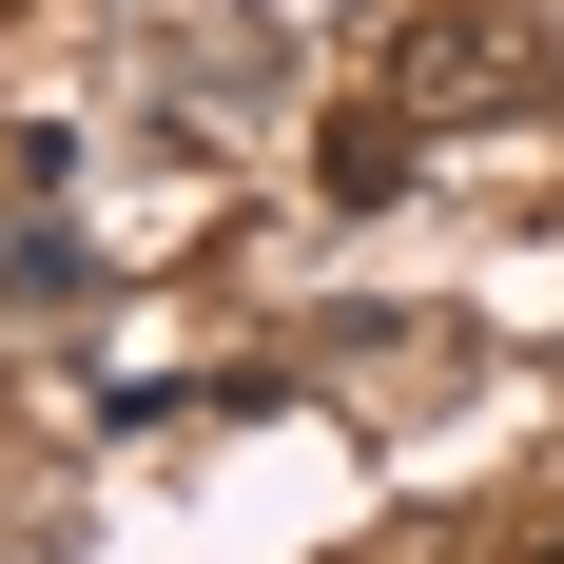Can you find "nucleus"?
Returning <instances> with one entry per match:
<instances>
[{
	"instance_id": "f257e3e1",
	"label": "nucleus",
	"mask_w": 564,
	"mask_h": 564,
	"mask_svg": "<svg viewBox=\"0 0 564 564\" xmlns=\"http://www.w3.org/2000/svg\"><path fill=\"white\" fill-rule=\"evenodd\" d=\"M525 564H564V525H545V545H525Z\"/></svg>"
}]
</instances>
